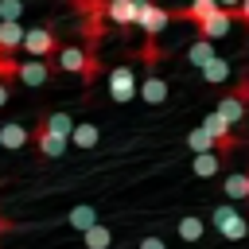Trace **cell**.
<instances>
[{"label":"cell","mask_w":249,"mask_h":249,"mask_svg":"<svg viewBox=\"0 0 249 249\" xmlns=\"http://www.w3.org/2000/svg\"><path fill=\"white\" fill-rule=\"evenodd\" d=\"M179 237L183 241H202V233H206V226H202V218H195V214H187V218H179Z\"/></svg>","instance_id":"24"},{"label":"cell","mask_w":249,"mask_h":249,"mask_svg":"<svg viewBox=\"0 0 249 249\" xmlns=\"http://www.w3.org/2000/svg\"><path fill=\"white\" fill-rule=\"evenodd\" d=\"M66 222H70L74 230H82V233H86L89 226H97V210L82 202V206H74V210H70V218H66Z\"/></svg>","instance_id":"23"},{"label":"cell","mask_w":249,"mask_h":249,"mask_svg":"<svg viewBox=\"0 0 249 249\" xmlns=\"http://www.w3.org/2000/svg\"><path fill=\"white\" fill-rule=\"evenodd\" d=\"M31 136H35V148H39V156H47V160H58V156L66 152V144H70V140H62V136H51V132H43V128H31Z\"/></svg>","instance_id":"11"},{"label":"cell","mask_w":249,"mask_h":249,"mask_svg":"<svg viewBox=\"0 0 249 249\" xmlns=\"http://www.w3.org/2000/svg\"><path fill=\"white\" fill-rule=\"evenodd\" d=\"M140 97H144L148 105H163V101H167V82L152 74V78H148V82L140 86Z\"/></svg>","instance_id":"17"},{"label":"cell","mask_w":249,"mask_h":249,"mask_svg":"<svg viewBox=\"0 0 249 249\" xmlns=\"http://www.w3.org/2000/svg\"><path fill=\"white\" fill-rule=\"evenodd\" d=\"M82 241H86V249H109V245H113V230L97 222V226H89V230L82 233Z\"/></svg>","instance_id":"18"},{"label":"cell","mask_w":249,"mask_h":249,"mask_svg":"<svg viewBox=\"0 0 249 249\" xmlns=\"http://www.w3.org/2000/svg\"><path fill=\"white\" fill-rule=\"evenodd\" d=\"M97 140H101L97 124H74V132H70V144L74 148H93Z\"/></svg>","instance_id":"22"},{"label":"cell","mask_w":249,"mask_h":249,"mask_svg":"<svg viewBox=\"0 0 249 249\" xmlns=\"http://www.w3.org/2000/svg\"><path fill=\"white\" fill-rule=\"evenodd\" d=\"M27 140H31V128H27L23 121H8V124H0V148L19 152V148H27Z\"/></svg>","instance_id":"9"},{"label":"cell","mask_w":249,"mask_h":249,"mask_svg":"<svg viewBox=\"0 0 249 249\" xmlns=\"http://www.w3.org/2000/svg\"><path fill=\"white\" fill-rule=\"evenodd\" d=\"M226 78H230V62L214 54V58H210V62L202 66V82H206V86H222Z\"/></svg>","instance_id":"16"},{"label":"cell","mask_w":249,"mask_h":249,"mask_svg":"<svg viewBox=\"0 0 249 249\" xmlns=\"http://www.w3.org/2000/svg\"><path fill=\"white\" fill-rule=\"evenodd\" d=\"M54 66H58V70H66V74H82V82H86V86L101 74V58H97L93 51H82V47H58Z\"/></svg>","instance_id":"1"},{"label":"cell","mask_w":249,"mask_h":249,"mask_svg":"<svg viewBox=\"0 0 249 249\" xmlns=\"http://www.w3.org/2000/svg\"><path fill=\"white\" fill-rule=\"evenodd\" d=\"M222 191H226V198H233V202H249V171L226 175V179H222Z\"/></svg>","instance_id":"14"},{"label":"cell","mask_w":249,"mask_h":249,"mask_svg":"<svg viewBox=\"0 0 249 249\" xmlns=\"http://www.w3.org/2000/svg\"><path fill=\"white\" fill-rule=\"evenodd\" d=\"M210 58H214V43H210V39H198V43H191V47H187V62H191V66H198V70H202Z\"/></svg>","instance_id":"20"},{"label":"cell","mask_w":249,"mask_h":249,"mask_svg":"<svg viewBox=\"0 0 249 249\" xmlns=\"http://www.w3.org/2000/svg\"><path fill=\"white\" fill-rule=\"evenodd\" d=\"M0 105H8V82H0Z\"/></svg>","instance_id":"30"},{"label":"cell","mask_w":249,"mask_h":249,"mask_svg":"<svg viewBox=\"0 0 249 249\" xmlns=\"http://www.w3.org/2000/svg\"><path fill=\"white\" fill-rule=\"evenodd\" d=\"M233 19H241V23H249V0H241V4L233 8Z\"/></svg>","instance_id":"27"},{"label":"cell","mask_w":249,"mask_h":249,"mask_svg":"<svg viewBox=\"0 0 249 249\" xmlns=\"http://www.w3.org/2000/svg\"><path fill=\"white\" fill-rule=\"evenodd\" d=\"M136 12L140 0H105V16L113 27H136Z\"/></svg>","instance_id":"7"},{"label":"cell","mask_w":249,"mask_h":249,"mask_svg":"<svg viewBox=\"0 0 249 249\" xmlns=\"http://www.w3.org/2000/svg\"><path fill=\"white\" fill-rule=\"evenodd\" d=\"M23 16V0H0V19H19Z\"/></svg>","instance_id":"25"},{"label":"cell","mask_w":249,"mask_h":249,"mask_svg":"<svg viewBox=\"0 0 249 249\" xmlns=\"http://www.w3.org/2000/svg\"><path fill=\"white\" fill-rule=\"evenodd\" d=\"M23 35H27V31L19 27V19H0V54L23 47Z\"/></svg>","instance_id":"13"},{"label":"cell","mask_w":249,"mask_h":249,"mask_svg":"<svg viewBox=\"0 0 249 249\" xmlns=\"http://www.w3.org/2000/svg\"><path fill=\"white\" fill-rule=\"evenodd\" d=\"M136 249H167V245H163V241H160V237H144V241H140V245H136Z\"/></svg>","instance_id":"28"},{"label":"cell","mask_w":249,"mask_h":249,"mask_svg":"<svg viewBox=\"0 0 249 249\" xmlns=\"http://www.w3.org/2000/svg\"><path fill=\"white\" fill-rule=\"evenodd\" d=\"M8 230H12V222H8L4 214H0V233H8Z\"/></svg>","instance_id":"31"},{"label":"cell","mask_w":249,"mask_h":249,"mask_svg":"<svg viewBox=\"0 0 249 249\" xmlns=\"http://www.w3.org/2000/svg\"><path fill=\"white\" fill-rule=\"evenodd\" d=\"M187 148H191L195 156H198V152H218V144H214V136H210V132H206L202 124L187 132Z\"/></svg>","instance_id":"21"},{"label":"cell","mask_w":249,"mask_h":249,"mask_svg":"<svg viewBox=\"0 0 249 249\" xmlns=\"http://www.w3.org/2000/svg\"><path fill=\"white\" fill-rule=\"evenodd\" d=\"M140 89H136V74H132V66L124 62V66H113L109 70V97L113 101H132Z\"/></svg>","instance_id":"5"},{"label":"cell","mask_w":249,"mask_h":249,"mask_svg":"<svg viewBox=\"0 0 249 249\" xmlns=\"http://www.w3.org/2000/svg\"><path fill=\"white\" fill-rule=\"evenodd\" d=\"M210 12H218V0H191L183 12H171V19L183 16V19H195V23H198V19H206Z\"/></svg>","instance_id":"19"},{"label":"cell","mask_w":249,"mask_h":249,"mask_svg":"<svg viewBox=\"0 0 249 249\" xmlns=\"http://www.w3.org/2000/svg\"><path fill=\"white\" fill-rule=\"evenodd\" d=\"M23 51H27L31 58H54V54H58V39H54L51 27H31V31L23 35Z\"/></svg>","instance_id":"4"},{"label":"cell","mask_w":249,"mask_h":249,"mask_svg":"<svg viewBox=\"0 0 249 249\" xmlns=\"http://www.w3.org/2000/svg\"><path fill=\"white\" fill-rule=\"evenodd\" d=\"M51 66H54V62H43V58H27V62H19L16 78H19L23 86H43V82L51 78Z\"/></svg>","instance_id":"10"},{"label":"cell","mask_w":249,"mask_h":249,"mask_svg":"<svg viewBox=\"0 0 249 249\" xmlns=\"http://www.w3.org/2000/svg\"><path fill=\"white\" fill-rule=\"evenodd\" d=\"M16 70H19V62H16L12 54H0V82H4V78H16Z\"/></svg>","instance_id":"26"},{"label":"cell","mask_w":249,"mask_h":249,"mask_svg":"<svg viewBox=\"0 0 249 249\" xmlns=\"http://www.w3.org/2000/svg\"><path fill=\"white\" fill-rule=\"evenodd\" d=\"M214 113H218V117H226L230 124H241V121L249 117V101H245V97H237V93L230 89V93H222V97H218V109H214Z\"/></svg>","instance_id":"8"},{"label":"cell","mask_w":249,"mask_h":249,"mask_svg":"<svg viewBox=\"0 0 249 249\" xmlns=\"http://www.w3.org/2000/svg\"><path fill=\"white\" fill-rule=\"evenodd\" d=\"M210 222H214V230H218L226 241H241V237L249 233V218H245L237 206H218V210L210 214Z\"/></svg>","instance_id":"2"},{"label":"cell","mask_w":249,"mask_h":249,"mask_svg":"<svg viewBox=\"0 0 249 249\" xmlns=\"http://www.w3.org/2000/svg\"><path fill=\"white\" fill-rule=\"evenodd\" d=\"M35 128H43V132H51V136H62V140H70V132H74V121H70V113H47Z\"/></svg>","instance_id":"12"},{"label":"cell","mask_w":249,"mask_h":249,"mask_svg":"<svg viewBox=\"0 0 249 249\" xmlns=\"http://www.w3.org/2000/svg\"><path fill=\"white\" fill-rule=\"evenodd\" d=\"M171 23V12L167 8H160V4H152V0H140V12H136V27L148 35V39H156L163 27Z\"/></svg>","instance_id":"3"},{"label":"cell","mask_w":249,"mask_h":249,"mask_svg":"<svg viewBox=\"0 0 249 249\" xmlns=\"http://www.w3.org/2000/svg\"><path fill=\"white\" fill-rule=\"evenodd\" d=\"M230 27H233V8H218V12H210L206 19H198V39H222V35H230Z\"/></svg>","instance_id":"6"},{"label":"cell","mask_w":249,"mask_h":249,"mask_svg":"<svg viewBox=\"0 0 249 249\" xmlns=\"http://www.w3.org/2000/svg\"><path fill=\"white\" fill-rule=\"evenodd\" d=\"M222 160H226L222 152H198V156H195V163H191V171H195L198 179H214V175H218V167H222Z\"/></svg>","instance_id":"15"},{"label":"cell","mask_w":249,"mask_h":249,"mask_svg":"<svg viewBox=\"0 0 249 249\" xmlns=\"http://www.w3.org/2000/svg\"><path fill=\"white\" fill-rule=\"evenodd\" d=\"M233 93H237V97H245V101H249V74H245V78H241V82H237V86H233Z\"/></svg>","instance_id":"29"}]
</instances>
